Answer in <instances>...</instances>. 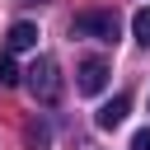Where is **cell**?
I'll list each match as a JSON object with an SVG mask.
<instances>
[{
	"label": "cell",
	"instance_id": "cell-6",
	"mask_svg": "<svg viewBox=\"0 0 150 150\" xmlns=\"http://www.w3.org/2000/svg\"><path fill=\"white\" fill-rule=\"evenodd\" d=\"M0 84H5V89L19 84V70H14V56H9V52H0Z\"/></svg>",
	"mask_w": 150,
	"mask_h": 150
},
{
	"label": "cell",
	"instance_id": "cell-5",
	"mask_svg": "<svg viewBox=\"0 0 150 150\" xmlns=\"http://www.w3.org/2000/svg\"><path fill=\"white\" fill-rule=\"evenodd\" d=\"M127 108H131V98H127V94H117V98H108V103L98 108V127H103V131H112V127H122V122H127Z\"/></svg>",
	"mask_w": 150,
	"mask_h": 150
},
{
	"label": "cell",
	"instance_id": "cell-8",
	"mask_svg": "<svg viewBox=\"0 0 150 150\" xmlns=\"http://www.w3.org/2000/svg\"><path fill=\"white\" fill-rule=\"evenodd\" d=\"M28 150H47V127L28 122Z\"/></svg>",
	"mask_w": 150,
	"mask_h": 150
},
{
	"label": "cell",
	"instance_id": "cell-10",
	"mask_svg": "<svg viewBox=\"0 0 150 150\" xmlns=\"http://www.w3.org/2000/svg\"><path fill=\"white\" fill-rule=\"evenodd\" d=\"M23 5H38V0H23Z\"/></svg>",
	"mask_w": 150,
	"mask_h": 150
},
{
	"label": "cell",
	"instance_id": "cell-3",
	"mask_svg": "<svg viewBox=\"0 0 150 150\" xmlns=\"http://www.w3.org/2000/svg\"><path fill=\"white\" fill-rule=\"evenodd\" d=\"M103 84H108V66H103L98 56L80 61V70H75V89H80V94H98Z\"/></svg>",
	"mask_w": 150,
	"mask_h": 150
},
{
	"label": "cell",
	"instance_id": "cell-1",
	"mask_svg": "<svg viewBox=\"0 0 150 150\" xmlns=\"http://www.w3.org/2000/svg\"><path fill=\"white\" fill-rule=\"evenodd\" d=\"M70 33H80V38H98V42H117L122 23H117L112 9H80V14L70 19Z\"/></svg>",
	"mask_w": 150,
	"mask_h": 150
},
{
	"label": "cell",
	"instance_id": "cell-9",
	"mask_svg": "<svg viewBox=\"0 0 150 150\" xmlns=\"http://www.w3.org/2000/svg\"><path fill=\"white\" fill-rule=\"evenodd\" d=\"M131 150H150V127H145V131H136V136H131Z\"/></svg>",
	"mask_w": 150,
	"mask_h": 150
},
{
	"label": "cell",
	"instance_id": "cell-7",
	"mask_svg": "<svg viewBox=\"0 0 150 150\" xmlns=\"http://www.w3.org/2000/svg\"><path fill=\"white\" fill-rule=\"evenodd\" d=\"M131 28H136V38L150 47V9H136V19H131Z\"/></svg>",
	"mask_w": 150,
	"mask_h": 150
},
{
	"label": "cell",
	"instance_id": "cell-4",
	"mask_svg": "<svg viewBox=\"0 0 150 150\" xmlns=\"http://www.w3.org/2000/svg\"><path fill=\"white\" fill-rule=\"evenodd\" d=\"M28 47H38V23H28V19L9 23V33H5V52L14 56V52H28Z\"/></svg>",
	"mask_w": 150,
	"mask_h": 150
},
{
	"label": "cell",
	"instance_id": "cell-2",
	"mask_svg": "<svg viewBox=\"0 0 150 150\" xmlns=\"http://www.w3.org/2000/svg\"><path fill=\"white\" fill-rule=\"evenodd\" d=\"M28 89H33V98L56 103V94H61V75H56V61H52V56H38V61L28 66Z\"/></svg>",
	"mask_w": 150,
	"mask_h": 150
}]
</instances>
